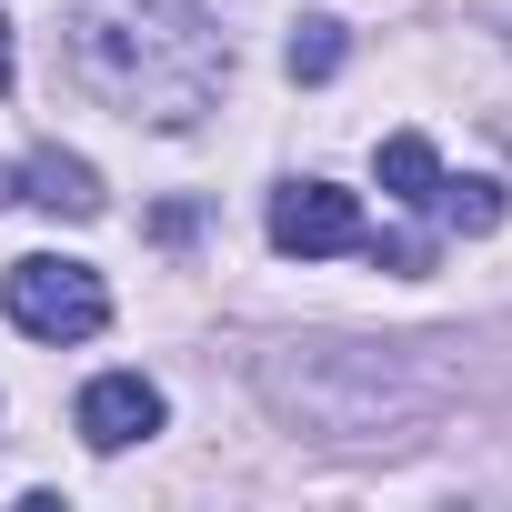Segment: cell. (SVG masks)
Segmentation results:
<instances>
[{
    "mask_svg": "<svg viewBox=\"0 0 512 512\" xmlns=\"http://www.w3.org/2000/svg\"><path fill=\"white\" fill-rule=\"evenodd\" d=\"M71 422H81V442H91V452H131V442H151V432H161V392H151L141 372H101V382L81 392V412H71Z\"/></svg>",
    "mask_w": 512,
    "mask_h": 512,
    "instance_id": "4",
    "label": "cell"
},
{
    "mask_svg": "<svg viewBox=\"0 0 512 512\" xmlns=\"http://www.w3.org/2000/svg\"><path fill=\"white\" fill-rule=\"evenodd\" d=\"M71 71L91 101L131 121H201L231 81V41L211 21V0H81L71 11Z\"/></svg>",
    "mask_w": 512,
    "mask_h": 512,
    "instance_id": "1",
    "label": "cell"
},
{
    "mask_svg": "<svg viewBox=\"0 0 512 512\" xmlns=\"http://www.w3.org/2000/svg\"><path fill=\"white\" fill-rule=\"evenodd\" d=\"M31 191L21 201H41V211H71V221H91L101 211V181H91V161H71V151H31V171H21Z\"/></svg>",
    "mask_w": 512,
    "mask_h": 512,
    "instance_id": "5",
    "label": "cell"
},
{
    "mask_svg": "<svg viewBox=\"0 0 512 512\" xmlns=\"http://www.w3.org/2000/svg\"><path fill=\"white\" fill-rule=\"evenodd\" d=\"M382 191H392L402 211H432L442 161H432V141H422V131H392V141H382Z\"/></svg>",
    "mask_w": 512,
    "mask_h": 512,
    "instance_id": "6",
    "label": "cell"
},
{
    "mask_svg": "<svg viewBox=\"0 0 512 512\" xmlns=\"http://www.w3.org/2000/svg\"><path fill=\"white\" fill-rule=\"evenodd\" d=\"M0 91H11V21H0Z\"/></svg>",
    "mask_w": 512,
    "mask_h": 512,
    "instance_id": "9",
    "label": "cell"
},
{
    "mask_svg": "<svg viewBox=\"0 0 512 512\" xmlns=\"http://www.w3.org/2000/svg\"><path fill=\"white\" fill-rule=\"evenodd\" d=\"M432 211H442L452 231H492V221H502V181H442Z\"/></svg>",
    "mask_w": 512,
    "mask_h": 512,
    "instance_id": "8",
    "label": "cell"
},
{
    "mask_svg": "<svg viewBox=\"0 0 512 512\" xmlns=\"http://www.w3.org/2000/svg\"><path fill=\"white\" fill-rule=\"evenodd\" d=\"M0 302H11V322L31 342H91L111 322V292L91 262H61V251H31V262L0 272Z\"/></svg>",
    "mask_w": 512,
    "mask_h": 512,
    "instance_id": "2",
    "label": "cell"
},
{
    "mask_svg": "<svg viewBox=\"0 0 512 512\" xmlns=\"http://www.w3.org/2000/svg\"><path fill=\"white\" fill-rule=\"evenodd\" d=\"M292 81H332L342 71V21H292Z\"/></svg>",
    "mask_w": 512,
    "mask_h": 512,
    "instance_id": "7",
    "label": "cell"
},
{
    "mask_svg": "<svg viewBox=\"0 0 512 512\" xmlns=\"http://www.w3.org/2000/svg\"><path fill=\"white\" fill-rule=\"evenodd\" d=\"M372 231H362V201L352 191H332V181H292V191H272V251L282 262H322V251H362Z\"/></svg>",
    "mask_w": 512,
    "mask_h": 512,
    "instance_id": "3",
    "label": "cell"
}]
</instances>
